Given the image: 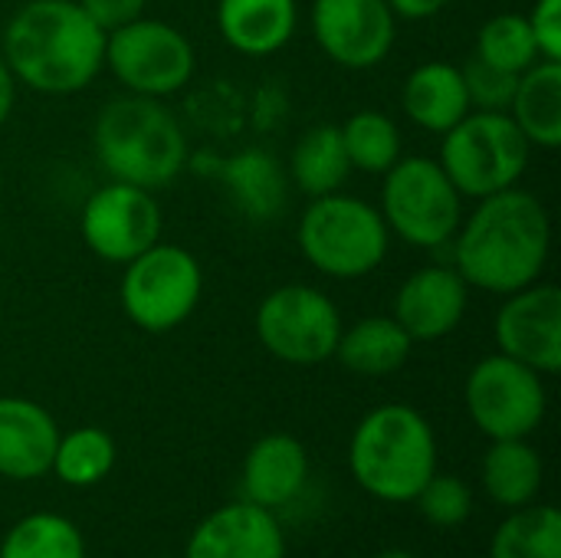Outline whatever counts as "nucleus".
I'll return each mask as SVG.
<instances>
[{
    "label": "nucleus",
    "instance_id": "nucleus-23",
    "mask_svg": "<svg viewBox=\"0 0 561 558\" xmlns=\"http://www.w3.org/2000/svg\"><path fill=\"white\" fill-rule=\"evenodd\" d=\"M480 477L493 503L506 510H519V506L536 503L542 490V457L536 447L526 444V437L493 441L483 457Z\"/></svg>",
    "mask_w": 561,
    "mask_h": 558
},
{
    "label": "nucleus",
    "instance_id": "nucleus-38",
    "mask_svg": "<svg viewBox=\"0 0 561 558\" xmlns=\"http://www.w3.org/2000/svg\"><path fill=\"white\" fill-rule=\"evenodd\" d=\"M0 181H3V178H0Z\"/></svg>",
    "mask_w": 561,
    "mask_h": 558
},
{
    "label": "nucleus",
    "instance_id": "nucleus-12",
    "mask_svg": "<svg viewBox=\"0 0 561 558\" xmlns=\"http://www.w3.org/2000/svg\"><path fill=\"white\" fill-rule=\"evenodd\" d=\"M79 230L99 260L125 266L161 240V207L151 191L112 181L85 201Z\"/></svg>",
    "mask_w": 561,
    "mask_h": 558
},
{
    "label": "nucleus",
    "instance_id": "nucleus-14",
    "mask_svg": "<svg viewBox=\"0 0 561 558\" xmlns=\"http://www.w3.org/2000/svg\"><path fill=\"white\" fill-rule=\"evenodd\" d=\"M496 345L503 355L529 365L539 375L561 372V289L529 283L506 296L496 312Z\"/></svg>",
    "mask_w": 561,
    "mask_h": 558
},
{
    "label": "nucleus",
    "instance_id": "nucleus-16",
    "mask_svg": "<svg viewBox=\"0 0 561 558\" xmlns=\"http://www.w3.org/2000/svg\"><path fill=\"white\" fill-rule=\"evenodd\" d=\"M184 558H286V536L273 510L240 500L201 520Z\"/></svg>",
    "mask_w": 561,
    "mask_h": 558
},
{
    "label": "nucleus",
    "instance_id": "nucleus-28",
    "mask_svg": "<svg viewBox=\"0 0 561 558\" xmlns=\"http://www.w3.org/2000/svg\"><path fill=\"white\" fill-rule=\"evenodd\" d=\"M115 467V441L102 428H76L69 434H59L56 454H53V474L66 487H95L102 483Z\"/></svg>",
    "mask_w": 561,
    "mask_h": 558
},
{
    "label": "nucleus",
    "instance_id": "nucleus-24",
    "mask_svg": "<svg viewBox=\"0 0 561 558\" xmlns=\"http://www.w3.org/2000/svg\"><path fill=\"white\" fill-rule=\"evenodd\" d=\"M289 174L309 197H325L342 191L352 174V161L339 125H312L293 148Z\"/></svg>",
    "mask_w": 561,
    "mask_h": 558
},
{
    "label": "nucleus",
    "instance_id": "nucleus-2",
    "mask_svg": "<svg viewBox=\"0 0 561 558\" xmlns=\"http://www.w3.org/2000/svg\"><path fill=\"white\" fill-rule=\"evenodd\" d=\"M3 62L43 95H69L105 66V30L76 0H30L7 23Z\"/></svg>",
    "mask_w": 561,
    "mask_h": 558
},
{
    "label": "nucleus",
    "instance_id": "nucleus-25",
    "mask_svg": "<svg viewBox=\"0 0 561 558\" xmlns=\"http://www.w3.org/2000/svg\"><path fill=\"white\" fill-rule=\"evenodd\" d=\"M224 181L237 201V207L253 220L279 217L286 204V174L276 158L260 148H247L224 164Z\"/></svg>",
    "mask_w": 561,
    "mask_h": 558
},
{
    "label": "nucleus",
    "instance_id": "nucleus-10",
    "mask_svg": "<svg viewBox=\"0 0 561 558\" xmlns=\"http://www.w3.org/2000/svg\"><path fill=\"white\" fill-rule=\"evenodd\" d=\"M342 316L335 303L302 283L273 289L256 309L260 345L286 365H319L335 355Z\"/></svg>",
    "mask_w": 561,
    "mask_h": 558
},
{
    "label": "nucleus",
    "instance_id": "nucleus-5",
    "mask_svg": "<svg viewBox=\"0 0 561 558\" xmlns=\"http://www.w3.org/2000/svg\"><path fill=\"white\" fill-rule=\"evenodd\" d=\"M391 230L378 207L342 191L312 197L299 220L302 257L332 280H362L388 257Z\"/></svg>",
    "mask_w": 561,
    "mask_h": 558
},
{
    "label": "nucleus",
    "instance_id": "nucleus-22",
    "mask_svg": "<svg viewBox=\"0 0 561 558\" xmlns=\"http://www.w3.org/2000/svg\"><path fill=\"white\" fill-rule=\"evenodd\" d=\"M513 122L536 148H559L561 145V62L539 59L519 76L513 105Z\"/></svg>",
    "mask_w": 561,
    "mask_h": 558
},
{
    "label": "nucleus",
    "instance_id": "nucleus-1",
    "mask_svg": "<svg viewBox=\"0 0 561 558\" xmlns=\"http://www.w3.org/2000/svg\"><path fill=\"white\" fill-rule=\"evenodd\" d=\"M454 234V266L467 286L510 296L536 283L552 247V224L542 201L529 191L506 187L480 197V207Z\"/></svg>",
    "mask_w": 561,
    "mask_h": 558
},
{
    "label": "nucleus",
    "instance_id": "nucleus-39",
    "mask_svg": "<svg viewBox=\"0 0 561 558\" xmlns=\"http://www.w3.org/2000/svg\"><path fill=\"white\" fill-rule=\"evenodd\" d=\"M161 558H164V556H161Z\"/></svg>",
    "mask_w": 561,
    "mask_h": 558
},
{
    "label": "nucleus",
    "instance_id": "nucleus-33",
    "mask_svg": "<svg viewBox=\"0 0 561 558\" xmlns=\"http://www.w3.org/2000/svg\"><path fill=\"white\" fill-rule=\"evenodd\" d=\"M526 20L536 36L539 56L561 62V0H536L533 13Z\"/></svg>",
    "mask_w": 561,
    "mask_h": 558
},
{
    "label": "nucleus",
    "instance_id": "nucleus-7",
    "mask_svg": "<svg viewBox=\"0 0 561 558\" xmlns=\"http://www.w3.org/2000/svg\"><path fill=\"white\" fill-rule=\"evenodd\" d=\"M204 293V273L191 250L178 243H154L125 263L122 309L141 332L161 335L184 326Z\"/></svg>",
    "mask_w": 561,
    "mask_h": 558
},
{
    "label": "nucleus",
    "instance_id": "nucleus-30",
    "mask_svg": "<svg viewBox=\"0 0 561 558\" xmlns=\"http://www.w3.org/2000/svg\"><path fill=\"white\" fill-rule=\"evenodd\" d=\"M473 56H480L483 62H490L496 69L516 72V76H523L529 66H536L542 59L536 36L529 30V20L523 13H500V16L486 20L477 33Z\"/></svg>",
    "mask_w": 561,
    "mask_h": 558
},
{
    "label": "nucleus",
    "instance_id": "nucleus-29",
    "mask_svg": "<svg viewBox=\"0 0 561 558\" xmlns=\"http://www.w3.org/2000/svg\"><path fill=\"white\" fill-rule=\"evenodd\" d=\"M345 151L352 168L368 171V174H385L388 168H394V161L401 158V132L398 125L371 109L355 112L345 125H339Z\"/></svg>",
    "mask_w": 561,
    "mask_h": 558
},
{
    "label": "nucleus",
    "instance_id": "nucleus-4",
    "mask_svg": "<svg viewBox=\"0 0 561 558\" xmlns=\"http://www.w3.org/2000/svg\"><path fill=\"white\" fill-rule=\"evenodd\" d=\"M348 464L368 497L381 503H414L437 474V437L421 411L381 405L358 421L348 444Z\"/></svg>",
    "mask_w": 561,
    "mask_h": 558
},
{
    "label": "nucleus",
    "instance_id": "nucleus-6",
    "mask_svg": "<svg viewBox=\"0 0 561 558\" xmlns=\"http://www.w3.org/2000/svg\"><path fill=\"white\" fill-rule=\"evenodd\" d=\"M533 145L519 132L510 112H467L450 132H444L440 168L460 191V197H490L516 187L529 164Z\"/></svg>",
    "mask_w": 561,
    "mask_h": 558
},
{
    "label": "nucleus",
    "instance_id": "nucleus-27",
    "mask_svg": "<svg viewBox=\"0 0 561 558\" xmlns=\"http://www.w3.org/2000/svg\"><path fill=\"white\" fill-rule=\"evenodd\" d=\"M0 558H85V539L59 513H30L3 536Z\"/></svg>",
    "mask_w": 561,
    "mask_h": 558
},
{
    "label": "nucleus",
    "instance_id": "nucleus-11",
    "mask_svg": "<svg viewBox=\"0 0 561 558\" xmlns=\"http://www.w3.org/2000/svg\"><path fill=\"white\" fill-rule=\"evenodd\" d=\"M463 398L473 424L490 441L529 437L549 408L542 375L503 352L473 365Z\"/></svg>",
    "mask_w": 561,
    "mask_h": 558
},
{
    "label": "nucleus",
    "instance_id": "nucleus-34",
    "mask_svg": "<svg viewBox=\"0 0 561 558\" xmlns=\"http://www.w3.org/2000/svg\"><path fill=\"white\" fill-rule=\"evenodd\" d=\"M76 3L89 13V20H92L99 30L112 33V30H118V26L138 20V16L145 13V3H148V0H76Z\"/></svg>",
    "mask_w": 561,
    "mask_h": 558
},
{
    "label": "nucleus",
    "instance_id": "nucleus-31",
    "mask_svg": "<svg viewBox=\"0 0 561 558\" xmlns=\"http://www.w3.org/2000/svg\"><path fill=\"white\" fill-rule=\"evenodd\" d=\"M414 503L421 506V516L431 526L454 529V526H463L470 520V513H473V490L460 477L434 474L424 483V490L414 497Z\"/></svg>",
    "mask_w": 561,
    "mask_h": 558
},
{
    "label": "nucleus",
    "instance_id": "nucleus-35",
    "mask_svg": "<svg viewBox=\"0 0 561 558\" xmlns=\"http://www.w3.org/2000/svg\"><path fill=\"white\" fill-rule=\"evenodd\" d=\"M447 3L450 0H388L394 16H404V20H427L434 13H440Z\"/></svg>",
    "mask_w": 561,
    "mask_h": 558
},
{
    "label": "nucleus",
    "instance_id": "nucleus-9",
    "mask_svg": "<svg viewBox=\"0 0 561 558\" xmlns=\"http://www.w3.org/2000/svg\"><path fill=\"white\" fill-rule=\"evenodd\" d=\"M105 66L128 92L164 99L191 82L194 46L178 26L138 16L105 33Z\"/></svg>",
    "mask_w": 561,
    "mask_h": 558
},
{
    "label": "nucleus",
    "instance_id": "nucleus-26",
    "mask_svg": "<svg viewBox=\"0 0 561 558\" xmlns=\"http://www.w3.org/2000/svg\"><path fill=\"white\" fill-rule=\"evenodd\" d=\"M490 558H561V516L549 503L513 510L490 543Z\"/></svg>",
    "mask_w": 561,
    "mask_h": 558
},
{
    "label": "nucleus",
    "instance_id": "nucleus-20",
    "mask_svg": "<svg viewBox=\"0 0 561 558\" xmlns=\"http://www.w3.org/2000/svg\"><path fill=\"white\" fill-rule=\"evenodd\" d=\"M404 112L414 125L427 132H450L470 109V95L463 86V72L450 62H421L404 89H401Z\"/></svg>",
    "mask_w": 561,
    "mask_h": 558
},
{
    "label": "nucleus",
    "instance_id": "nucleus-37",
    "mask_svg": "<svg viewBox=\"0 0 561 558\" xmlns=\"http://www.w3.org/2000/svg\"><path fill=\"white\" fill-rule=\"evenodd\" d=\"M378 558H417L414 553H408V549H388V553H381Z\"/></svg>",
    "mask_w": 561,
    "mask_h": 558
},
{
    "label": "nucleus",
    "instance_id": "nucleus-17",
    "mask_svg": "<svg viewBox=\"0 0 561 558\" xmlns=\"http://www.w3.org/2000/svg\"><path fill=\"white\" fill-rule=\"evenodd\" d=\"M59 428L30 398H0V477L36 480L49 474Z\"/></svg>",
    "mask_w": 561,
    "mask_h": 558
},
{
    "label": "nucleus",
    "instance_id": "nucleus-36",
    "mask_svg": "<svg viewBox=\"0 0 561 558\" xmlns=\"http://www.w3.org/2000/svg\"><path fill=\"white\" fill-rule=\"evenodd\" d=\"M13 102H16V79H13L10 66L3 62V56H0V125L10 118Z\"/></svg>",
    "mask_w": 561,
    "mask_h": 558
},
{
    "label": "nucleus",
    "instance_id": "nucleus-18",
    "mask_svg": "<svg viewBox=\"0 0 561 558\" xmlns=\"http://www.w3.org/2000/svg\"><path fill=\"white\" fill-rule=\"evenodd\" d=\"M309 480V454L293 434L260 437L243 460V500L263 510L289 506Z\"/></svg>",
    "mask_w": 561,
    "mask_h": 558
},
{
    "label": "nucleus",
    "instance_id": "nucleus-13",
    "mask_svg": "<svg viewBox=\"0 0 561 558\" xmlns=\"http://www.w3.org/2000/svg\"><path fill=\"white\" fill-rule=\"evenodd\" d=\"M394 10L388 0H316L312 36L345 69H371L394 46Z\"/></svg>",
    "mask_w": 561,
    "mask_h": 558
},
{
    "label": "nucleus",
    "instance_id": "nucleus-21",
    "mask_svg": "<svg viewBox=\"0 0 561 558\" xmlns=\"http://www.w3.org/2000/svg\"><path fill=\"white\" fill-rule=\"evenodd\" d=\"M411 335L394 322V316H368L352 329H342L335 358L365 378H381L398 372L411 358Z\"/></svg>",
    "mask_w": 561,
    "mask_h": 558
},
{
    "label": "nucleus",
    "instance_id": "nucleus-32",
    "mask_svg": "<svg viewBox=\"0 0 561 558\" xmlns=\"http://www.w3.org/2000/svg\"><path fill=\"white\" fill-rule=\"evenodd\" d=\"M463 86L470 95V109H483V112H510L519 76L496 69L490 62H483L480 56H473L463 69Z\"/></svg>",
    "mask_w": 561,
    "mask_h": 558
},
{
    "label": "nucleus",
    "instance_id": "nucleus-3",
    "mask_svg": "<svg viewBox=\"0 0 561 558\" xmlns=\"http://www.w3.org/2000/svg\"><path fill=\"white\" fill-rule=\"evenodd\" d=\"M95 155L112 181L145 191L168 187L187 161V138L181 122L161 99L122 95L95 118Z\"/></svg>",
    "mask_w": 561,
    "mask_h": 558
},
{
    "label": "nucleus",
    "instance_id": "nucleus-15",
    "mask_svg": "<svg viewBox=\"0 0 561 558\" xmlns=\"http://www.w3.org/2000/svg\"><path fill=\"white\" fill-rule=\"evenodd\" d=\"M467 303L470 286L457 266H424L401 283L394 296V322L411 342H437L463 322Z\"/></svg>",
    "mask_w": 561,
    "mask_h": 558
},
{
    "label": "nucleus",
    "instance_id": "nucleus-8",
    "mask_svg": "<svg viewBox=\"0 0 561 558\" xmlns=\"http://www.w3.org/2000/svg\"><path fill=\"white\" fill-rule=\"evenodd\" d=\"M381 217L388 230H394L411 247L434 250L454 240L463 220L460 191L454 187L440 161L421 155L398 158L394 168L385 171Z\"/></svg>",
    "mask_w": 561,
    "mask_h": 558
},
{
    "label": "nucleus",
    "instance_id": "nucleus-19",
    "mask_svg": "<svg viewBox=\"0 0 561 558\" xmlns=\"http://www.w3.org/2000/svg\"><path fill=\"white\" fill-rule=\"evenodd\" d=\"M217 26L243 56H270L296 33V0H220Z\"/></svg>",
    "mask_w": 561,
    "mask_h": 558
}]
</instances>
